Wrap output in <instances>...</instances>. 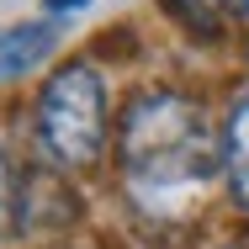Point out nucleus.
I'll list each match as a JSON object with an SVG mask.
<instances>
[{"mask_svg": "<svg viewBox=\"0 0 249 249\" xmlns=\"http://www.w3.org/2000/svg\"><path fill=\"white\" fill-rule=\"evenodd\" d=\"M223 5H228V11L239 16V21H249V0H223Z\"/></svg>", "mask_w": 249, "mask_h": 249, "instance_id": "obj_6", "label": "nucleus"}, {"mask_svg": "<svg viewBox=\"0 0 249 249\" xmlns=\"http://www.w3.org/2000/svg\"><path fill=\"white\" fill-rule=\"evenodd\" d=\"M37 138L58 164H96L106 149V85L90 64H64L37 96Z\"/></svg>", "mask_w": 249, "mask_h": 249, "instance_id": "obj_2", "label": "nucleus"}, {"mask_svg": "<svg viewBox=\"0 0 249 249\" xmlns=\"http://www.w3.org/2000/svg\"><path fill=\"white\" fill-rule=\"evenodd\" d=\"M53 48V27L43 21H21V27H5L0 32V80H11V74H27L32 64H43Z\"/></svg>", "mask_w": 249, "mask_h": 249, "instance_id": "obj_3", "label": "nucleus"}, {"mask_svg": "<svg viewBox=\"0 0 249 249\" xmlns=\"http://www.w3.org/2000/svg\"><path fill=\"white\" fill-rule=\"evenodd\" d=\"M11 207H16V175H11V159L0 154V223L11 217Z\"/></svg>", "mask_w": 249, "mask_h": 249, "instance_id": "obj_5", "label": "nucleus"}, {"mask_svg": "<svg viewBox=\"0 0 249 249\" xmlns=\"http://www.w3.org/2000/svg\"><path fill=\"white\" fill-rule=\"evenodd\" d=\"M48 11H74V5H85V0H43Z\"/></svg>", "mask_w": 249, "mask_h": 249, "instance_id": "obj_7", "label": "nucleus"}, {"mask_svg": "<svg viewBox=\"0 0 249 249\" xmlns=\"http://www.w3.org/2000/svg\"><path fill=\"white\" fill-rule=\"evenodd\" d=\"M223 164H228V186L239 207H249V101L233 106L228 117V133H223Z\"/></svg>", "mask_w": 249, "mask_h": 249, "instance_id": "obj_4", "label": "nucleus"}, {"mask_svg": "<svg viewBox=\"0 0 249 249\" xmlns=\"http://www.w3.org/2000/svg\"><path fill=\"white\" fill-rule=\"evenodd\" d=\"M217 138L196 101L143 90L122 117V170L133 186H186L212 175Z\"/></svg>", "mask_w": 249, "mask_h": 249, "instance_id": "obj_1", "label": "nucleus"}]
</instances>
